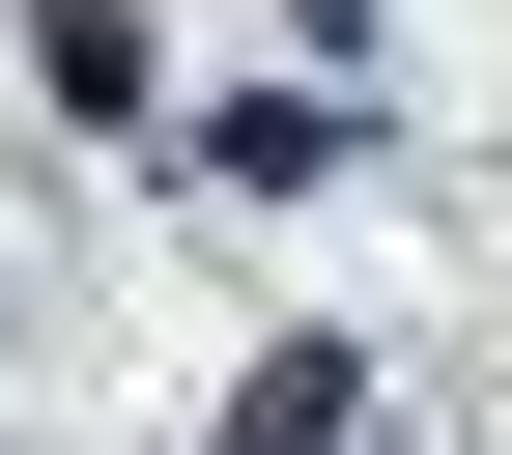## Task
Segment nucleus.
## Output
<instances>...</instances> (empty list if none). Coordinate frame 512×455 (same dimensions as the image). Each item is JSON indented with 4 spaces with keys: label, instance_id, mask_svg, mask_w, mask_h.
<instances>
[{
    "label": "nucleus",
    "instance_id": "nucleus-1",
    "mask_svg": "<svg viewBox=\"0 0 512 455\" xmlns=\"http://www.w3.org/2000/svg\"><path fill=\"white\" fill-rule=\"evenodd\" d=\"M29 57H57V114H143V0H29Z\"/></svg>",
    "mask_w": 512,
    "mask_h": 455
}]
</instances>
